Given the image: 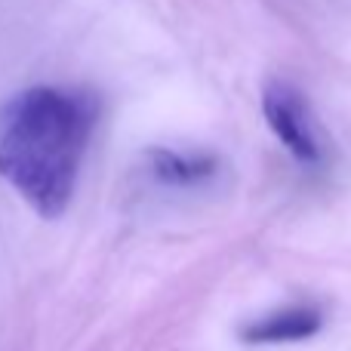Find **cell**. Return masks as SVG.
Listing matches in <instances>:
<instances>
[{
  "instance_id": "3",
  "label": "cell",
  "mask_w": 351,
  "mask_h": 351,
  "mask_svg": "<svg viewBox=\"0 0 351 351\" xmlns=\"http://www.w3.org/2000/svg\"><path fill=\"white\" fill-rule=\"evenodd\" d=\"M324 317L317 308L299 305V308H284L262 321L250 324L241 330V339L250 346H278V342H302L321 330Z\"/></svg>"
},
{
  "instance_id": "1",
  "label": "cell",
  "mask_w": 351,
  "mask_h": 351,
  "mask_svg": "<svg viewBox=\"0 0 351 351\" xmlns=\"http://www.w3.org/2000/svg\"><path fill=\"white\" fill-rule=\"evenodd\" d=\"M90 96L59 86H31L19 93L0 117V179L43 219L68 210L77 173L90 145Z\"/></svg>"
},
{
  "instance_id": "4",
  "label": "cell",
  "mask_w": 351,
  "mask_h": 351,
  "mask_svg": "<svg viewBox=\"0 0 351 351\" xmlns=\"http://www.w3.org/2000/svg\"><path fill=\"white\" fill-rule=\"evenodd\" d=\"M148 160H152L154 176L167 185H194V182L210 179L219 167L210 154H182L170 152V148H152Z\"/></svg>"
},
{
  "instance_id": "2",
  "label": "cell",
  "mask_w": 351,
  "mask_h": 351,
  "mask_svg": "<svg viewBox=\"0 0 351 351\" xmlns=\"http://www.w3.org/2000/svg\"><path fill=\"white\" fill-rule=\"evenodd\" d=\"M262 114H265L271 133L284 142V148L299 164H317L321 160V148H317V139L308 123V105L293 86L268 84L262 93Z\"/></svg>"
}]
</instances>
